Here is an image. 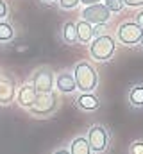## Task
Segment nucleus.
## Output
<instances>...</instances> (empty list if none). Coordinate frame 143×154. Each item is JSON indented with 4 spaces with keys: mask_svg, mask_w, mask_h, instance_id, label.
<instances>
[{
    "mask_svg": "<svg viewBox=\"0 0 143 154\" xmlns=\"http://www.w3.org/2000/svg\"><path fill=\"white\" fill-rule=\"evenodd\" d=\"M73 79H75V86H77V90H81V93H93V90L99 86L97 70L86 61H81L75 65Z\"/></svg>",
    "mask_w": 143,
    "mask_h": 154,
    "instance_id": "nucleus-1",
    "label": "nucleus"
},
{
    "mask_svg": "<svg viewBox=\"0 0 143 154\" xmlns=\"http://www.w3.org/2000/svg\"><path fill=\"white\" fill-rule=\"evenodd\" d=\"M114 48H116V43H114L113 36H109V34H99L97 38L91 41V45H90V54L97 61H107V59L113 57Z\"/></svg>",
    "mask_w": 143,
    "mask_h": 154,
    "instance_id": "nucleus-2",
    "label": "nucleus"
},
{
    "mask_svg": "<svg viewBox=\"0 0 143 154\" xmlns=\"http://www.w3.org/2000/svg\"><path fill=\"white\" fill-rule=\"evenodd\" d=\"M57 95L54 91L50 93H38V99H36L34 106L29 109V113L32 116H38V118H45V116L52 115L56 109H57Z\"/></svg>",
    "mask_w": 143,
    "mask_h": 154,
    "instance_id": "nucleus-3",
    "label": "nucleus"
},
{
    "mask_svg": "<svg viewBox=\"0 0 143 154\" xmlns=\"http://www.w3.org/2000/svg\"><path fill=\"white\" fill-rule=\"evenodd\" d=\"M54 81H56L54 72L48 66H43V68H38L32 74L31 84L34 86V90L38 93H50L54 90Z\"/></svg>",
    "mask_w": 143,
    "mask_h": 154,
    "instance_id": "nucleus-4",
    "label": "nucleus"
},
{
    "mask_svg": "<svg viewBox=\"0 0 143 154\" xmlns=\"http://www.w3.org/2000/svg\"><path fill=\"white\" fill-rule=\"evenodd\" d=\"M88 143H90V149L91 152H104L107 149V143H109V134H107L106 127L104 125H91L90 131H88Z\"/></svg>",
    "mask_w": 143,
    "mask_h": 154,
    "instance_id": "nucleus-5",
    "label": "nucleus"
},
{
    "mask_svg": "<svg viewBox=\"0 0 143 154\" xmlns=\"http://www.w3.org/2000/svg\"><path fill=\"white\" fill-rule=\"evenodd\" d=\"M141 36H143V29L138 27L134 22H125L116 31V38L123 45H138Z\"/></svg>",
    "mask_w": 143,
    "mask_h": 154,
    "instance_id": "nucleus-6",
    "label": "nucleus"
},
{
    "mask_svg": "<svg viewBox=\"0 0 143 154\" xmlns=\"http://www.w3.org/2000/svg\"><path fill=\"white\" fill-rule=\"evenodd\" d=\"M82 20L88 22V23H97V25H102L106 23L107 20L111 18V13L106 9L104 4H93V5H86L82 9Z\"/></svg>",
    "mask_w": 143,
    "mask_h": 154,
    "instance_id": "nucleus-7",
    "label": "nucleus"
},
{
    "mask_svg": "<svg viewBox=\"0 0 143 154\" xmlns=\"http://www.w3.org/2000/svg\"><path fill=\"white\" fill-rule=\"evenodd\" d=\"M36 99H38V91L34 90V86L31 82H25L18 88V93H16V102L20 108L23 109H31L34 106Z\"/></svg>",
    "mask_w": 143,
    "mask_h": 154,
    "instance_id": "nucleus-8",
    "label": "nucleus"
},
{
    "mask_svg": "<svg viewBox=\"0 0 143 154\" xmlns=\"http://www.w3.org/2000/svg\"><path fill=\"white\" fill-rule=\"evenodd\" d=\"M54 86L57 88V91L61 93H73L77 90L75 86V79H73V74L65 70V72H59L56 75V81H54Z\"/></svg>",
    "mask_w": 143,
    "mask_h": 154,
    "instance_id": "nucleus-9",
    "label": "nucleus"
},
{
    "mask_svg": "<svg viewBox=\"0 0 143 154\" xmlns=\"http://www.w3.org/2000/svg\"><path fill=\"white\" fill-rule=\"evenodd\" d=\"M77 108L82 111H95L100 108V99L95 93H81L75 100Z\"/></svg>",
    "mask_w": 143,
    "mask_h": 154,
    "instance_id": "nucleus-10",
    "label": "nucleus"
},
{
    "mask_svg": "<svg viewBox=\"0 0 143 154\" xmlns=\"http://www.w3.org/2000/svg\"><path fill=\"white\" fill-rule=\"evenodd\" d=\"M75 29H77V38H79L81 43H91L93 34H95V29H93V25H91V23H88V22L81 20V22H77V23H75Z\"/></svg>",
    "mask_w": 143,
    "mask_h": 154,
    "instance_id": "nucleus-11",
    "label": "nucleus"
},
{
    "mask_svg": "<svg viewBox=\"0 0 143 154\" xmlns=\"http://www.w3.org/2000/svg\"><path fill=\"white\" fill-rule=\"evenodd\" d=\"M14 97V82L13 79L4 77L0 81V104H9Z\"/></svg>",
    "mask_w": 143,
    "mask_h": 154,
    "instance_id": "nucleus-12",
    "label": "nucleus"
},
{
    "mask_svg": "<svg viewBox=\"0 0 143 154\" xmlns=\"http://www.w3.org/2000/svg\"><path fill=\"white\" fill-rule=\"evenodd\" d=\"M68 151H70V154H91V149H90V143H88L86 136L73 138Z\"/></svg>",
    "mask_w": 143,
    "mask_h": 154,
    "instance_id": "nucleus-13",
    "label": "nucleus"
},
{
    "mask_svg": "<svg viewBox=\"0 0 143 154\" xmlns=\"http://www.w3.org/2000/svg\"><path fill=\"white\" fill-rule=\"evenodd\" d=\"M129 102L132 108H143V84H134L129 90Z\"/></svg>",
    "mask_w": 143,
    "mask_h": 154,
    "instance_id": "nucleus-14",
    "label": "nucleus"
},
{
    "mask_svg": "<svg viewBox=\"0 0 143 154\" xmlns=\"http://www.w3.org/2000/svg\"><path fill=\"white\" fill-rule=\"evenodd\" d=\"M63 41L68 43V45H75L79 43V38H77V29H75V23L73 22H66L63 25Z\"/></svg>",
    "mask_w": 143,
    "mask_h": 154,
    "instance_id": "nucleus-15",
    "label": "nucleus"
},
{
    "mask_svg": "<svg viewBox=\"0 0 143 154\" xmlns=\"http://www.w3.org/2000/svg\"><path fill=\"white\" fill-rule=\"evenodd\" d=\"M14 38V27L9 22L0 20V43H7Z\"/></svg>",
    "mask_w": 143,
    "mask_h": 154,
    "instance_id": "nucleus-16",
    "label": "nucleus"
},
{
    "mask_svg": "<svg viewBox=\"0 0 143 154\" xmlns=\"http://www.w3.org/2000/svg\"><path fill=\"white\" fill-rule=\"evenodd\" d=\"M106 9L109 13H120L123 9V2L122 0H106Z\"/></svg>",
    "mask_w": 143,
    "mask_h": 154,
    "instance_id": "nucleus-17",
    "label": "nucleus"
},
{
    "mask_svg": "<svg viewBox=\"0 0 143 154\" xmlns=\"http://www.w3.org/2000/svg\"><path fill=\"white\" fill-rule=\"evenodd\" d=\"M129 154H143V140L132 142L129 145Z\"/></svg>",
    "mask_w": 143,
    "mask_h": 154,
    "instance_id": "nucleus-18",
    "label": "nucleus"
},
{
    "mask_svg": "<svg viewBox=\"0 0 143 154\" xmlns=\"http://www.w3.org/2000/svg\"><path fill=\"white\" fill-rule=\"evenodd\" d=\"M81 4V0H59V7L61 9H73Z\"/></svg>",
    "mask_w": 143,
    "mask_h": 154,
    "instance_id": "nucleus-19",
    "label": "nucleus"
},
{
    "mask_svg": "<svg viewBox=\"0 0 143 154\" xmlns=\"http://www.w3.org/2000/svg\"><path fill=\"white\" fill-rule=\"evenodd\" d=\"M7 11H9L7 4H5L4 0H0V20H4V18L7 16Z\"/></svg>",
    "mask_w": 143,
    "mask_h": 154,
    "instance_id": "nucleus-20",
    "label": "nucleus"
},
{
    "mask_svg": "<svg viewBox=\"0 0 143 154\" xmlns=\"http://www.w3.org/2000/svg\"><path fill=\"white\" fill-rule=\"evenodd\" d=\"M123 5H129V7H140L143 5V0H122Z\"/></svg>",
    "mask_w": 143,
    "mask_h": 154,
    "instance_id": "nucleus-21",
    "label": "nucleus"
},
{
    "mask_svg": "<svg viewBox=\"0 0 143 154\" xmlns=\"http://www.w3.org/2000/svg\"><path fill=\"white\" fill-rule=\"evenodd\" d=\"M134 23H136L138 27H141V29H143V11L136 14V22H134Z\"/></svg>",
    "mask_w": 143,
    "mask_h": 154,
    "instance_id": "nucleus-22",
    "label": "nucleus"
},
{
    "mask_svg": "<svg viewBox=\"0 0 143 154\" xmlns=\"http://www.w3.org/2000/svg\"><path fill=\"white\" fill-rule=\"evenodd\" d=\"M84 5H93V4H100L102 0H81Z\"/></svg>",
    "mask_w": 143,
    "mask_h": 154,
    "instance_id": "nucleus-23",
    "label": "nucleus"
},
{
    "mask_svg": "<svg viewBox=\"0 0 143 154\" xmlns=\"http://www.w3.org/2000/svg\"><path fill=\"white\" fill-rule=\"evenodd\" d=\"M52 154H70V151L68 149H57V151H54Z\"/></svg>",
    "mask_w": 143,
    "mask_h": 154,
    "instance_id": "nucleus-24",
    "label": "nucleus"
},
{
    "mask_svg": "<svg viewBox=\"0 0 143 154\" xmlns=\"http://www.w3.org/2000/svg\"><path fill=\"white\" fill-rule=\"evenodd\" d=\"M43 2H48V4H50V2H56V0H43Z\"/></svg>",
    "mask_w": 143,
    "mask_h": 154,
    "instance_id": "nucleus-25",
    "label": "nucleus"
},
{
    "mask_svg": "<svg viewBox=\"0 0 143 154\" xmlns=\"http://www.w3.org/2000/svg\"><path fill=\"white\" fill-rule=\"evenodd\" d=\"M140 45H141V47H143V36H141V39H140Z\"/></svg>",
    "mask_w": 143,
    "mask_h": 154,
    "instance_id": "nucleus-26",
    "label": "nucleus"
}]
</instances>
